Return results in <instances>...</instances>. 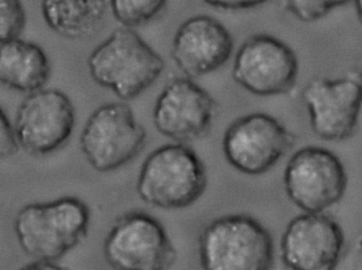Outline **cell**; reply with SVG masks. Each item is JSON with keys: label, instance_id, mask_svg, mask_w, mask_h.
<instances>
[{"label": "cell", "instance_id": "6da1fadb", "mask_svg": "<svg viewBox=\"0 0 362 270\" xmlns=\"http://www.w3.org/2000/svg\"><path fill=\"white\" fill-rule=\"evenodd\" d=\"M87 66L98 85L129 101L158 80L165 63L133 28L122 27L91 51Z\"/></svg>", "mask_w": 362, "mask_h": 270}, {"label": "cell", "instance_id": "7a4b0ae2", "mask_svg": "<svg viewBox=\"0 0 362 270\" xmlns=\"http://www.w3.org/2000/svg\"><path fill=\"white\" fill-rule=\"evenodd\" d=\"M89 222L90 211L84 201L63 197L21 208L14 229L28 256L57 263L86 237Z\"/></svg>", "mask_w": 362, "mask_h": 270}, {"label": "cell", "instance_id": "3957f363", "mask_svg": "<svg viewBox=\"0 0 362 270\" xmlns=\"http://www.w3.org/2000/svg\"><path fill=\"white\" fill-rule=\"evenodd\" d=\"M208 184L206 167L185 143L165 144L151 153L140 170L137 192L144 203L161 209L189 207Z\"/></svg>", "mask_w": 362, "mask_h": 270}, {"label": "cell", "instance_id": "277c9868", "mask_svg": "<svg viewBox=\"0 0 362 270\" xmlns=\"http://www.w3.org/2000/svg\"><path fill=\"white\" fill-rule=\"evenodd\" d=\"M274 258L272 235L251 216H221L200 235V265L206 270H267Z\"/></svg>", "mask_w": 362, "mask_h": 270}, {"label": "cell", "instance_id": "5b68a950", "mask_svg": "<svg viewBox=\"0 0 362 270\" xmlns=\"http://www.w3.org/2000/svg\"><path fill=\"white\" fill-rule=\"evenodd\" d=\"M146 131L127 104L100 106L89 117L80 137L81 150L98 172L120 169L144 150Z\"/></svg>", "mask_w": 362, "mask_h": 270}, {"label": "cell", "instance_id": "8992f818", "mask_svg": "<svg viewBox=\"0 0 362 270\" xmlns=\"http://www.w3.org/2000/svg\"><path fill=\"white\" fill-rule=\"evenodd\" d=\"M110 266L123 270H163L175 264L177 252L160 222L144 212H131L115 223L104 241Z\"/></svg>", "mask_w": 362, "mask_h": 270}, {"label": "cell", "instance_id": "52a82bcc", "mask_svg": "<svg viewBox=\"0 0 362 270\" xmlns=\"http://www.w3.org/2000/svg\"><path fill=\"white\" fill-rule=\"evenodd\" d=\"M284 186L289 199L304 212H325L341 201L348 176L332 151L306 146L289 159Z\"/></svg>", "mask_w": 362, "mask_h": 270}, {"label": "cell", "instance_id": "ba28073f", "mask_svg": "<svg viewBox=\"0 0 362 270\" xmlns=\"http://www.w3.org/2000/svg\"><path fill=\"white\" fill-rule=\"evenodd\" d=\"M299 61L295 51L269 34H255L243 42L232 76L249 93L261 97L284 95L295 86Z\"/></svg>", "mask_w": 362, "mask_h": 270}, {"label": "cell", "instance_id": "9c48e42d", "mask_svg": "<svg viewBox=\"0 0 362 270\" xmlns=\"http://www.w3.org/2000/svg\"><path fill=\"white\" fill-rule=\"evenodd\" d=\"M293 137L274 117L255 112L234 121L223 138L228 163L247 175L269 171L293 146Z\"/></svg>", "mask_w": 362, "mask_h": 270}, {"label": "cell", "instance_id": "30bf717a", "mask_svg": "<svg viewBox=\"0 0 362 270\" xmlns=\"http://www.w3.org/2000/svg\"><path fill=\"white\" fill-rule=\"evenodd\" d=\"M76 110L69 98L57 89L30 93L17 110L14 131L19 146L36 156L59 150L71 137Z\"/></svg>", "mask_w": 362, "mask_h": 270}, {"label": "cell", "instance_id": "8fae6325", "mask_svg": "<svg viewBox=\"0 0 362 270\" xmlns=\"http://www.w3.org/2000/svg\"><path fill=\"white\" fill-rule=\"evenodd\" d=\"M315 135L325 141H344L352 137L362 107V81L356 78H317L304 88Z\"/></svg>", "mask_w": 362, "mask_h": 270}, {"label": "cell", "instance_id": "7c38bea8", "mask_svg": "<svg viewBox=\"0 0 362 270\" xmlns=\"http://www.w3.org/2000/svg\"><path fill=\"white\" fill-rule=\"evenodd\" d=\"M344 247V230L337 221L323 212L296 216L281 241L283 263L293 270L336 269Z\"/></svg>", "mask_w": 362, "mask_h": 270}, {"label": "cell", "instance_id": "4fadbf2b", "mask_svg": "<svg viewBox=\"0 0 362 270\" xmlns=\"http://www.w3.org/2000/svg\"><path fill=\"white\" fill-rule=\"evenodd\" d=\"M215 108L210 93L192 78H175L157 98L153 120L161 135L187 143L208 133Z\"/></svg>", "mask_w": 362, "mask_h": 270}, {"label": "cell", "instance_id": "5bb4252c", "mask_svg": "<svg viewBox=\"0 0 362 270\" xmlns=\"http://www.w3.org/2000/svg\"><path fill=\"white\" fill-rule=\"evenodd\" d=\"M229 30L214 17L195 15L178 27L172 57L187 78H200L225 65L233 52Z\"/></svg>", "mask_w": 362, "mask_h": 270}, {"label": "cell", "instance_id": "9a60e30c", "mask_svg": "<svg viewBox=\"0 0 362 270\" xmlns=\"http://www.w3.org/2000/svg\"><path fill=\"white\" fill-rule=\"evenodd\" d=\"M51 74L48 57L38 45L15 38L0 44V83L21 93L44 88Z\"/></svg>", "mask_w": 362, "mask_h": 270}, {"label": "cell", "instance_id": "2e32d148", "mask_svg": "<svg viewBox=\"0 0 362 270\" xmlns=\"http://www.w3.org/2000/svg\"><path fill=\"white\" fill-rule=\"evenodd\" d=\"M106 0H42L40 8L47 25L69 40L87 37L105 16Z\"/></svg>", "mask_w": 362, "mask_h": 270}, {"label": "cell", "instance_id": "e0dca14e", "mask_svg": "<svg viewBox=\"0 0 362 270\" xmlns=\"http://www.w3.org/2000/svg\"><path fill=\"white\" fill-rule=\"evenodd\" d=\"M168 0H110V10L123 27L135 28L154 19Z\"/></svg>", "mask_w": 362, "mask_h": 270}, {"label": "cell", "instance_id": "ac0fdd59", "mask_svg": "<svg viewBox=\"0 0 362 270\" xmlns=\"http://www.w3.org/2000/svg\"><path fill=\"white\" fill-rule=\"evenodd\" d=\"M352 0H283L285 8L298 20L315 23Z\"/></svg>", "mask_w": 362, "mask_h": 270}, {"label": "cell", "instance_id": "d6986e66", "mask_svg": "<svg viewBox=\"0 0 362 270\" xmlns=\"http://www.w3.org/2000/svg\"><path fill=\"white\" fill-rule=\"evenodd\" d=\"M25 27L21 0H0V44L18 38Z\"/></svg>", "mask_w": 362, "mask_h": 270}, {"label": "cell", "instance_id": "ffe728a7", "mask_svg": "<svg viewBox=\"0 0 362 270\" xmlns=\"http://www.w3.org/2000/svg\"><path fill=\"white\" fill-rule=\"evenodd\" d=\"M19 144L15 135L14 127L0 107V158H8L16 154Z\"/></svg>", "mask_w": 362, "mask_h": 270}, {"label": "cell", "instance_id": "44dd1931", "mask_svg": "<svg viewBox=\"0 0 362 270\" xmlns=\"http://www.w3.org/2000/svg\"><path fill=\"white\" fill-rule=\"evenodd\" d=\"M204 1L213 8L238 11L257 8L269 0H204Z\"/></svg>", "mask_w": 362, "mask_h": 270}, {"label": "cell", "instance_id": "7402d4cb", "mask_svg": "<svg viewBox=\"0 0 362 270\" xmlns=\"http://www.w3.org/2000/svg\"><path fill=\"white\" fill-rule=\"evenodd\" d=\"M57 263L50 262L46 260H35V262L30 263L25 269H59V267L57 266Z\"/></svg>", "mask_w": 362, "mask_h": 270}, {"label": "cell", "instance_id": "603a6c76", "mask_svg": "<svg viewBox=\"0 0 362 270\" xmlns=\"http://www.w3.org/2000/svg\"><path fill=\"white\" fill-rule=\"evenodd\" d=\"M354 2L355 11H356L357 17L362 23V0H353Z\"/></svg>", "mask_w": 362, "mask_h": 270}, {"label": "cell", "instance_id": "cb8c5ba5", "mask_svg": "<svg viewBox=\"0 0 362 270\" xmlns=\"http://www.w3.org/2000/svg\"><path fill=\"white\" fill-rule=\"evenodd\" d=\"M357 246H358L359 252H361L362 254V229L361 233H359L358 240H357Z\"/></svg>", "mask_w": 362, "mask_h": 270}, {"label": "cell", "instance_id": "d4e9b609", "mask_svg": "<svg viewBox=\"0 0 362 270\" xmlns=\"http://www.w3.org/2000/svg\"><path fill=\"white\" fill-rule=\"evenodd\" d=\"M361 80H362V74H361Z\"/></svg>", "mask_w": 362, "mask_h": 270}]
</instances>
